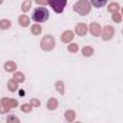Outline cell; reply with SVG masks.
<instances>
[{
  "label": "cell",
  "mask_w": 123,
  "mask_h": 123,
  "mask_svg": "<svg viewBox=\"0 0 123 123\" xmlns=\"http://www.w3.org/2000/svg\"><path fill=\"white\" fill-rule=\"evenodd\" d=\"M90 9H92V4H90V1H87V0H79V1H76L74 6H73V10H74L76 13L82 14V16L87 14V13L90 12Z\"/></svg>",
  "instance_id": "obj_1"
},
{
  "label": "cell",
  "mask_w": 123,
  "mask_h": 123,
  "mask_svg": "<svg viewBox=\"0 0 123 123\" xmlns=\"http://www.w3.org/2000/svg\"><path fill=\"white\" fill-rule=\"evenodd\" d=\"M31 19H33L36 23H43V22H46V20L49 19V12H47V9H44V7H37V9H34Z\"/></svg>",
  "instance_id": "obj_2"
},
{
  "label": "cell",
  "mask_w": 123,
  "mask_h": 123,
  "mask_svg": "<svg viewBox=\"0 0 123 123\" xmlns=\"http://www.w3.org/2000/svg\"><path fill=\"white\" fill-rule=\"evenodd\" d=\"M55 46H56L55 37L50 36V34H46V36L42 39V42H40V47H42V50H44V52H50V50H53Z\"/></svg>",
  "instance_id": "obj_3"
},
{
  "label": "cell",
  "mask_w": 123,
  "mask_h": 123,
  "mask_svg": "<svg viewBox=\"0 0 123 123\" xmlns=\"http://www.w3.org/2000/svg\"><path fill=\"white\" fill-rule=\"evenodd\" d=\"M47 3L50 4V7L56 12V13H62L66 7L67 0H47Z\"/></svg>",
  "instance_id": "obj_4"
},
{
  "label": "cell",
  "mask_w": 123,
  "mask_h": 123,
  "mask_svg": "<svg viewBox=\"0 0 123 123\" xmlns=\"http://www.w3.org/2000/svg\"><path fill=\"white\" fill-rule=\"evenodd\" d=\"M102 39L103 40H112L113 39V36H115V29L112 27V26H105V27H102Z\"/></svg>",
  "instance_id": "obj_5"
},
{
  "label": "cell",
  "mask_w": 123,
  "mask_h": 123,
  "mask_svg": "<svg viewBox=\"0 0 123 123\" xmlns=\"http://www.w3.org/2000/svg\"><path fill=\"white\" fill-rule=\"evenodd\" d=\"M0 103H1L3 106L9 107V109H14V107L19 106V102L14 100V99H10V97H3V99L0 100Z\"/></svg>",
  "instance_id": "obj_6"
},
{
  "label": "cell",
  "mask_w": 123,
  "mask_h": 123,
  "mask_svg": "<svg viewBox=\"0 0 123 123\" xmlns=\"http://www.w3.org/2000/svg\"><path fill=\"white\" fill-rule=\"evenodd\" d=\"M87 31H89V26L86 23H77L76 27H74V33L79 34V36H85Z\"/></svg>",
  "instance_id": "obj_7"
},
{
  "label": "cell",
  "mask_w": 123,
  "mask_h": 123,
  "mask_svg": "<svg viewBox=\"0 0 123 123\" xmlns=\"http://www.w3.org/2000/svg\"><path fill=\"white\" fill-rule=\"evenodd\" d=\"M89 31L92 33V36H94V37H97V36H100V34H102V26H100L99 23L93 22L92 25L89 26Z\"/></svg>",
  "instance_id": "obj_8"
},
{
  "label": "cell",
  "mask_w": 123,
  "mask_h": 123,
  "mask_svg": "<svg viewBox=\"0 0 123 123\" xmlns=\"http://www.w3.org/2000/svg\"><path fill=\"white\" fill-rule=\"evenodd\" d=\"M73 37H74V33L72 30H66L62 33V42L63 43H70L73 40Z\"/></svg>",
  "instance_id": "obj_9"
},
{
  "label": "cell",
  "mask_w": 123,
  "mask_h": 123,
  "mask_svg": "<svg viewBox=\"0 0 123 123\" xmlns=\"http://www.w3.org/2000/svg\"><path fill=\"white\" fill-rule=\"evenodd\" d=\"M19 25H20L22 27H29V26H30V19H29V16H26V14L19 16Z\"/></svg>",
  "instance_id": "obj_10"
},
{
  "label": "cell",
  "mask_w": 123,
  "mask_h": 123,
  "mask_svg": "<svg viewBox=\"0 0 123 123\" xmlns=\"http://www.w3.org/2000/svg\"><path fill=\"white\" fill-rule=\"evenodd\" d=\"M64 119L69 123H73L74 119H76V112H74V110H66V112H64Z\"/></svg>",
  "instance_id": "obj_11"
},
{
  "label": "cell",
  "mask_w": 123,
  "mask_h": 123,
  "mask_svg": "<svg viewBox=\"0 0 123 123\" xmlns=\"http://www.w3.org/2000/svg\"><path fill=\"white\" fill-rule=\"evenodd\" d=\"M57 106H59V102H57V99H55V97H50V99L47 100V109H49V110H56V109H57Z\"/></svg>",
  "instance_id": "obj_12"
},
{
  "label": "cell",
  "mask_w": 123,
  "mask_h": 123,
  "mask_svg": "<svg viewBox=\"0 0 123 123\" xmlns=\"http://www.w3.org/2000/svg\"><path fill=\"white\" fill-rule=\"evenodd\" d=\"M4 70L6 72H10V73H14L16 72V62H12V60L6 62L4 63Z\"/></svg>",
  "instance_id": "obj_13"
},
{
  "label": "cell",
  "mask_w": 123,
  "mask_h": 123,
  "mask_svg": "<svg viewBox=\"0 0 123 123\" xmlns=\"http://www.w3.org/2000/svg\"><path fill=\"white\" fill-rule=\"evenodd\" d=\"M93 53H94V49H93L92 46H85L82 49V55L85 57H90V56H93Z\"/></svg>",
  "instance_id": "obj_14"
},
{
  "label": "cell",
  "mask_w": 123,
  "mask_h": 123,
  "mask_svg": "<svg viewBox=\"0 0 123 123\" xmlns=\"http://www.w3.org/2000/svg\"><path fill=\"white\" fill-rule=\"evenodd\" d=\"M25 73H22V72H14L13 73V80L14 82H17V83H22V82H25Z\"/></svg>",
  "instance_id": "obj_15"
},
{
  "label": "cell",
  "mask_w": 123,
  "mask_h": 123,
  "mask_svg": "<svg viewBox=\"0 0 123 123\" xmlns=\"http://www.w3.org/2000/svg\"><path fill=\"white\" fill-rule=\"evenodd\" d=\"M30 30H31V34H34V36H39L42 30H43V27L40 26V23H36V25H33L30 26Z\"/></svg>",
  "instance_id": "obj_16"
},
{
  "label": "cell",
  "mask_w": 123,
  "mask_h": 123,
  "mask_svg": "<svg viewBox=\"0 0 123 123\" xmlns=\"http://www.w3.org/2000/svg\"><path fill=\"white\" fill-rule=\"evenodd\" d=\"M10 26H12V23H10L9 19H1L0 20V29L1 30H7V29H10Z\"/></svg>",
  "instance_id": "obj_17"
},
{
  "label": "cell",
  "mask_w": 123,
  "mask_h": 123,
  "mask_svg": "<svg viewBox=\"0 0 123 123\" xmlns=\"http://www.w3.org/2000/svg\"><path fill=\"white\" fill-rule=\"evenodd\" d=\"M106 3H107V0H90V4H92L93 7H97V9L103 7Z\"/></svg>",
  "instance_id": "obj_18"
},
{
  "label": "cell",
  "mask_w": 123,
  "mask_h": 123,
  "mask_svg": "<svg viewBox=\"0 0 123 123\" xmlns=\"http://www.w3.org/2000/svg\"><path fill=\"white\" fill-rule=\"evenodd\" d=\"M7 89H9L10 92H16V90H17V82H14L13 79H10V80L7 82Z\"/></svg>",
  "instance_id": "obj_19"
},
{
  "label": "cell",
  "mask_w": 123,
  "mask_h": 123,
  "mask_svg": "<svg viewBox=\"0 0 123 123\" xmlns=\"http://www.w3.org/2000/svg\"><path fill=\"white\" fill-rule=\"evenodd\" d=\"M56 90L60 93V94H64V83L62 80H57L56 82Z\"/></svg>",
  "instance_id": "obj_20"
},
{
  "label": "cell",
  "mask_w": 123,
  "mask_h": 123,
  "mask_svg": "<svg viewBox=\"0 0 123 123\" xmlns=\"http://www.w3.org/2000/svg\"><path fill=\"white\" fill-rule=\"evenodd\" d=\"M31 1L33 0H26V1H23V4H22V10L26 13V12H29L31 7Z\"/></svg>",
  "instance_id": "obj_21"
},
{
  "label": "cell",
  "mask_w": 123,
  "mask_h": 123,
  "mask_svg": "<svg viewBox=\"0 0 123 123\" xmlns=\"http://www.w3.org/2000/svg\"><path fill=\"white\" fill-rule=\"evenodd\" d=\"M107 10H109L110 13H116V12H119V4H117V3H110V4L107 6Z\"/></svg>",
  "instance_id": "obj_22"
},
{
  "label": "cell",
  "mask_w": 123,
  "mask_h": 123,
  "mask_svg": "<svg viewBox=\"0 0 123 123\" xmlns=\"http://www.w3.org/2000/svg\"><path fill=\"white\" fill-rule=\"evenodd\" d=\"M67 50H69L70 53H77V52H79V46H77V43H69Z\"/></svg>",
  "instance_id": "obj_23"
},
{
  "label": "cell",
  "mask_w": 123,
  "mask_h": 123,
  "mask_svg": "<svg viewBox=\"0 0 123 123\" xmlns=\"http://www.w3.org/2000/svg\"><path fill=\"white\" fill-rule=\"evenodd\" d=\"M123 19V16L119 13V12H116V13H113V16H112V20L115 22V23H120Z\"/></svg>",
  "instance_id": "obj_24"
},
{
  "label": "cell",
  "mask_w": 123,
  "mask_h": 123,
  "mask_svg": "<svg viewBox=\"0 0 123 123\" xmlns=\"http://www.w3.org/2000/svg\"><path fill=\"white\" fill-rule=\"evenodd\" d=\"M6 123H20V119L14 115H10L7 119H6Z\"/></svg>",
  "instance_id": "obj_25"
},
{
  "label": "cell",
  "mask_w": 123,
  "mask_h": 123,
  "mask_svg": "<svg viewBox=\"0 0 123 123\" xmlns=\"http://www.w3.org/2000/svg\"><path fill=\"white\" fill-rule=\"evenodd\" d=\"M31 109H33V107H31L30 103H29V105H27V103H25V105H22V107H20V110H22L23 113H30Z\"/></svg>",
  "instance_id": "obj_26"
},
{
  "label": "cell",
  "mask_w": 123,
  "mask_h": 123,
  "mask_svg": "<svg viewBox=\"0 0 123 123\" xmlns=\"http://www.w3.org/2000/svg\"><path fill=\"white\" fill-rule=\"evenodd\" d=\"M30 105H31V107H39V106H40V100H39V99H31Z\"/></svg>",
  "instance_id": "obj_27"
},
{
  "label": "cell",
  "mask_w": 123,
  "mask_h": 123,
  "mask_svg": "<svg viewBox=\"0 0 123 123\" xmlns=\"http://www.w3.org/2000/svg\"><path fill=\"white\" fill-rule=\"evenodd\" d=\"M9 107H6V106H3V105H0V113L1 115H4V113H9Z\"/></svg>",
  "instance_id": "obj_28"
},
{
  "label": "cell",
  "mask_w": 123,
  "mask_h": 123,
  "mask_svg": "<svg viewBox=\"0 0 123 123\" xmlns=\"http://www.w3.org/2000/svg\"><path fill=\"white\" fill-rule=\"evenodd\" d=\"M34 1H36L37 4H46V1H47V0H34Z\"/></svg>",
  "instance_id": "obj_29"
},
{
  "label": "cell",
  "mask_w": 123,
  "mask_h": 123,
  "mask_svg": "<svg viewBox=\"0 0 123 123\" xmlns=\"http://www.w3.org/2000/svg\"><path fill=\"white\" fill-rule=\"evenodd\" d=\"M1 3H3V0H0V4H1Z\"/></svg>",
  "instance_id": "obj_30"
},
{
  "label": "cell",
  "mask_w": 123,
  "mask_h": 123,
  "mask_svg": "<svg viewBox=\"0 0 123 123\" xmlns=\"http://www.w3.org/2000/svg\"><path fill=\"white\" fill-rule=\"evenodd\" d=\"M73 123H82V122H73Z\"/></svg>",
  "instance_id": "obj_31"
},
{
  "label": "cell",
  "mask_w": 123,
  "mask_h": 123,
  "mask_svg": "<svg viewBox=\"0 0 123 123\" xmlns=\"http://www.w3.org/2000/svg\"><path fill=\"white\" fill-rule=\"evenodd\" d=\"M122 16H123V9H122Z\"/></svg>",
  "instance_id": "obj_32"
},
{
  "label": "cell",
  "mask_w": 123,
  "mask_h": 123,
  "mask_svg": "<svg viewBox=\"0 0 123 123\" xmlns=\"http://www.w3.org/2000/svg\"><path fill=\"white\" fill-rule=\"evenodd\" d=\"M122 33H123V30H122Z\"/></svg>",
  "instance_id": "obj_33"
}]
</instances>
